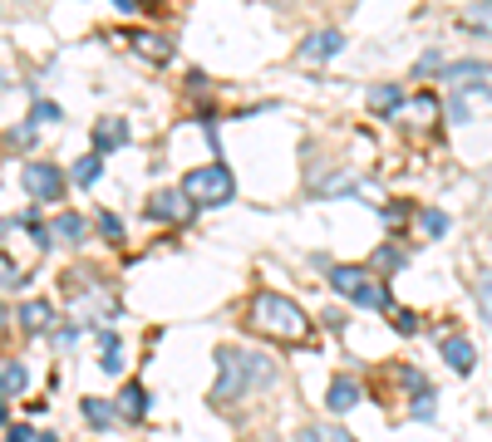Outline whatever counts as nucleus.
<instances>
[{
  "label": "nucleus",
  "instance_id": "obj_20",
  "mask_svg": "<svg viewBox=\"0 0 492 442\" xmlns=\"http://www.w3.org/2000/svg\"><path fill=\"white\" fill-rule=\"evenodd\" d=\"M99 344H103V368H109V374H119V368H123V349H119V334H99Z\"/></svg>",
  "mask_w": 492,
  "mask_h": 442
},
{
  "label": "nucleus",
  "instance_id": "obj_8",
  "mask_svg": "<svg viewBox=\"0 0 492 442\" xmlns=\"http://www.w3.org/2000/svg\"><path fill=\"white\" fill-rule=\"evenodd\" d=\"M443 364L453 368V374H473V364H478L473 344H468L463 334H448V340H443Z\"/></svg>",
  "mask_w": 492,
  "mask_h": 442
},
{
  "label": "nucleus",
  "instance_id": "obj_7",
  "mask_svg": "<svg viewBox=\"0 0 492 442\" xmlns=\"http://www.w3.org/2000/svg\"><path fill=\"white\" fill-rule=\"evenodd\" d=\"M340 45H344V35L340 30H316V35H306L300 40V59H306V65H320V59H335L340 55Z\"/></svg>",
  "mask_w": 492,
  "mask_h": 442
},
{
  "label": "nucleus",
  "instance_id": "obj_1",
  "mask_svg": "<svg viewBox=\"0 0 492 442\" xmlns=\"http://www.w3.org/2000/svg\"><path fill=\"white\" fill-rule=\"evenodd\" d=\"M266 384H276V364L271 359L246 354V349H222L217 354V388H212L217 403L246 393V388H266Z\"/></svg>",
  "mask_w": 492,
  "mask_h": 442
},
{
  "label": "nucleus",
  "instance_id": "obj_25",
  "mask_svg": "<svg viewBox=\"0 0 492 442\" xmlns=\"http://www.w3.org/2000/svg\"><path fill=\"white\" fill-rule=\"evenodd\" d=\"M404 388H409V393H428V378L418 374V368H404Z\"/></svg>",
  "mask_w": 492,
  "mask_h": 442
},
{
  "label": "nucleus",
  "instance_id": "obj_6",
  "mask_svg": "<svg viewBox=\"0 0 492 442\" xmlns=\"http://www.w3.org/2000/svg\"><path fill=\"white\" fill-rule=\"evenodd\" d=\"M148 217H153V221H187V217H192V197L177 192V187H167V192H153Z\"/></svg>",
  "mask_w": 492,
  "mask_h": 442
},
{
  "label": "nucleus",
  "instance_id": "obj_3",
  "mask_svg": "<svg viewBox=\"0 0 492 442\" xmlns=\"http://www.w3.org/2000/svg\"><path fill=\"white\" fill-rule=\"evenodd\" d=\"M330 286L344 295V300H354L360 310H389V290L374 280V270L364 266H335L330 270Z\"/></svg>",
  "mask_w": 492,
  "mask_h": 442
},
{
  "label": "nucleus",
  "instance_id": "obj_11",
  "mask_svg": "<svg viewBox=\"0 0 492 442\" xmlns=\"http://www.w3.org/2000/svg\"><path fill=\"white\" fill-rule=\"evenodd\" d=\"M354 403H360V388H354L350 378H335V384L326 388V408H330V413H350Z\"/></svg>",
  "mask_w": 492,
  "mask_h": 442
},
{
  "label": "nucleus",
  "instance_id": "obj_15",
  "mask_svg": "<svg viewBox=\"0 0 492 442\" xmlns=\"http://www.w3.org/2000/svg\"><path fill=\"white\" fill-rule=\"evenodd\" d=\"M69 177H75L79 187H94V182H99V177H103V157H99V153L79 157V163H75V172H69Z\"/></svg>",
  "mask_w": 492,
  "mask_h": 442
},
{
  "label": "nucleus",
  "instance_id": "obj_24",
  "mask_svg": "<svg viewBox=\"0 0 492 442\" xmlns=\"http://www.w3.org/2000/svg\"><path fill=\"white\" fill-rule=\"evenodd\" d=\"M443 226H448L443 212H424V236H443Z\"/></svg>",
  "mask_w": 492,
  "mask_h": 442
},
{
  "label": "nucleus",
  "instance_id": "obj_29",
  "mask_svg": "<svg viewBox=\"0 0 492 442\" xmlns=\"http://www.w3.org/2000/svg\"><path fill=\"white\" fill-rule=\"evenodd\" d=\"M394 324H399V330H404V334H414V330H418V320H414V314H409V310H399V314H394Z\"/></svg>",
  "mask_w": 492,
  "mask_h": 442
},
{
  "label": "nucleus",
  "instance_id": "obj_19",
  "mask_svg": "<svg viewBox=\"0 0 492 442\" xmlns=\"http://www.w3.org/2000/svg\"><path fill=\"white\" fill-rule=\"evenodd\" d=\"M370 109L374 113H394L399 109V89H394V84H380V89L370 93Z\"/></svg>",
  "mask_w": 492,
  "mask_h": 442
},
{
  "label": "nucleus",
  "instance_id": "obj_12",
  "mask_svg": "<svg viewBox=\"0 0 492 442\" xmlns=\"http://www.w3.org/2000/svg\"><path fill=\"white\" fill-rule=\"evenodd\" d=\"M133 49H139L143 59H153V65H167V59H173V45H167L163 35H148V30L133 35Z\"/></svg>",
  "mask_w": 492,
  "mask_h": 442
},
{
  "label": "nucleus",
  "instance_id": "obj_17",
  "mask_svg": "<svg viewBox=\"0 0 492 442\" xmlns=\"http://www.w3.org/2000/svg\"><path fill=\"white\" fill-rule=\"evenodd\" d=\"M119 413L123 418H143V413H148V393H143L139 384H129V388H123V398H119Z\"/></svg>",
  "mask_w": 492,
  "mask_h": 442
},
{
  "label": "nucleus",
  "instance_id": "obj_5",
  "mask_svg": "<svg viewBox=\"0 0 492 442\" xmlns=\"http://www.w3.org/2000/svg\"><path fill=\"white\" fill-rule=\"evenodd\" d=\"M20 182H25V192L35 197V202H59V192L69 187V177L59 172L55 163H30L25 172H20Z\"/></svg>",
  "mask_w": 492,
  "mask_h": 442
},
{
  "label": "nucleus",
  "instance_id": "obj_22",
  "mask_svg": "<svg viewBox=\"0 0 492 442\" xmlns=\"http://www.w3.org/2000/svg\"><path fill=\"white\" fill-rule=\"evenodd\" d=\"M478 310H483V320L492 324V276L478 280Z\"/></svg>",
  "mask_w": 492,
  "mask_h": 442
},
{
  "label": "nucleus",
  "instance_id": "obj_18",
  "mask_svg": "<svg viewBox=\"0 0 492 442\" xmlns=\"http://www.w3.org/2000/svg\"><path fill=\"white\" fill-rule=\"evenodd\" d=\"M25 384H30L25 364L10 359V364H5V384H0V393H5V398H20V393H25Z\"/></svg>",
  "mask_w": 492,
  "mask_h": 442
},
{
  "label": "nucleus",
  "instance_id": "obj_30",
  "mask_svg": "<svg viewBox=\"0 0 492 442\" xmlns=\"http://www.w3.org/2000/svg\"><path fill=\"white\" fill-rule=\"evenodd\" d=\"M35 442H55V438H49V433H35Z\"/></svg>",
  "mask_w": 492,
  "mask_h": 442
},
{
  "label": "nucleus",
  "instance_id": "obj_28",
  "mask_svg": "<svg viewBox=\"0 0 492 442\" xmlns=\"http://www.w3.org/2000/svg\"><path fill=\"white\" fill-rule=\"evenodd\" d=\"M5 442H35V433H30V428H15V423H10V428H5Z\"/></svg>",
  "mask_w": 492,
  "mask_h": 442
},
{
  "label": "nucleus",
  "instance_id": "obj_16",
  "mask_svg": "<svg viewBox=\"0 0 492 442\" xmlns=\"http://www.w3.org/2000/svg\"><path fill=\"white\" fill-rule=\"evenodd\" d=\"M463 25L473 30V35H492V0H483V5H468L463 10Z\"/></svg>",
  "mask_w": 492,
  "mask_h": 442
},
{
  "label": "nucleus",
  "instance_id": "obj_31",
  "mask_svg": "<svg viewBox=\"0 0 492 442\" xmlns=\"http://www.w3.org/2000/svg\"><path fill=\"white\" fill-rule=\"evenodd\" d=\"M113 5H123V10H133V0H113Z\"/></svg>",
  "mask_w": 492,
  "mask_h": 442
},
{
  "label": "nucleus",
  "instance_id": "obj_23",
  "mask_svg": "<svg viewBox=\"0 0 492 442\" xmlns=\"http://www.w3.org/2000/svg\"><path fill=\"white\" fill-rule=\"evenodd\" d=\"M59 231H65L69 241H84V217H75V212H65V217H59Z\"/></svg>",
  "mask_w": 492,
  "mask_h": 442
},
{
  "label": "nucleus",
  "instance_id": "obj_26",
  "mask_svg": "<svg viewBox=\"0 0 492 442\" xmlns=\"http://www.w3.org/2000/svg\"><path fill=\"white\" fill-rule=\"evenodd\" d=\"M99 226H103V236H109V241H119V236H123V226H119V217H113V212H103V217H99Z\"/></svg>",
  "mask_w": 492,
  "mask_h": 442
},
{
  "label": "nucleus",
  "instance_id": "obj_4",
  "mask_svg": "<svg viewBox=\"0 0 492 442\" xmlns=\"http://www.w3.org/2000/svg\"><path fill=\"white\" fill-rule=\"evenodd\" d=\"M183 192L192 197V207H222V202H232L237 182L222 163H212V167H192V172L183 177Z\"/></svg>",
  "mask_w": 492,
  "mask_h": 442
},
{
  "label": "nucleus",
  "instance_id": "obj_13",
  "mask_svg": "<svg viewBox=\"0 0 492 442\" xmlns=\"http://www.w3.org/2000/svg\"><path fill=\"white\" fill-rule=\"evenodd\" d=\"M296 442H354L350 433H344L340 423H310V428H300Z\"/></svg>",
  "mask_w": 492,
  "mask_h": 442
},
{
  "label": "nucleus",
  "instance_id": "obj_14",
  "mask_svg": "<svg viewBox=\"0 0 492 442\" xmlns=\"http://www.w3.org/2000/svg\"><path fill=\"white\" fill-rule=\"evenodd\" d=\"M84 423L89 428H113L119 413H113V403H103V398H84Z\"/></svg>",
  "mask_w": 492,
  "mask_h": 442
},
{
  "label": "nucleus",
  "instance_id": "obj_2",
  "mask_svg": "<svg viewBox=\"0 0 492 442\" xmlns=\"http://www.w3.org/2000/svg\"><path fill=\"white\" fill-rule=\"evenodd\" d=\"M251 320H256L261 334H271V340H306L310 334V320L306 310H300L296 300H286V295H256V305H251Z\"/></svg>",
  "mask_w": 492,
  "mask_h": 442
},
{
  "label": "nucleus",
  "instance_id": "obj_27",
  "mask_svg": "<svg viewBox=\"0 0 492 442\" xmlns=\"http://www.w3.org/2000/svg\"><path fill=\"white\" fill-rule=\"evenodd\" d=\"M414 103H418V109H414V119H418V123H428V119H434V99H428V93H418Z\"/></svg>",
  "mask_w": 492,
  "mask_h": 442
},
{
  "label": "nucleus",
  "instance_id": "obj_9",
  "mask_svg": "<svg viewBox=\"0 0 492 442\" xmlns=\"http://www.w3.org/2000/svg\"><path fill=\"white\" fill-rule=\"evenodd\" d=\"M49 324H55V305H45V300H25V305H20V330L40 334V330H49Z\"/></svg>",
  "mask_w": 492,
  "mask_h": 442
},
{
  "label": "nucleus",
  "instance_id": "obj_21",
  "mask_svg": "<svg viewBox=\"0 0 492 442\" xmlns=\"http://www.w3.org/2000/svg\"><path fill=\"white\" fill-rule=\"evenodd\" d=\"M374 266H380V270H399L404 266V251L399 246H380V251H374Z\"/></svg>",
  "mask_w": 492,
  "mask_h": 442
},
{
  "label": "nucleus",
  "instance_id": "obj_10",
  "mask_svg": "<svg viewBox=\"0 0 492 442\" xmlns=\"http://www.w3.org/2000/svg\"><path fill=\"white\" fill-rule=\"evenodd\" d=\"M94 143H99V153L123 147V143H129V123H123V119H99V123H94Z\"/></svg>",
  "mask_w": 492,
  "mask_h": 442
}]
</instances>
